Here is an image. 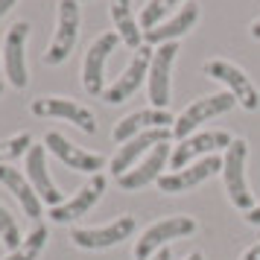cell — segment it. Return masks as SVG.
I'll list each match as a JSON object with an SVG mask.
<instances>
[{
    "label": "cell",
    "instance_id": "obj_6",
    "mask_svg": "<svg viewBox=\"0 0 260 260\" xmlns=\"http://www.w3.org/2000/svg\"><path fill=\"white\" fill-rule=\"evenodd\" d=\"M29 111L36 114V117H53V120H68L73 123L76 129L88 132V135H94L96 132V117L91 108L79 106L76 100L71 96H36L32 100V106Z\"/></svg>",
    "mask_w": 260,
    "mask_h": 260
},
{
    "label": "cell",
    "instance_id": "obj_28",
    "mask_svg": "<svg viewBox=\"0 0 260 260\" xmlns=\"http://www.w3.org/2000/svg\"><path fill=\"white\" fill-rule=\"evenodd\" d=\"M240 260H260V243H257V246L248 248V251H246V254H243Z\"/></svg>",
    "mask_w": 260,
    "mask_h": 260
},
{
    "label": "cell",
    "instance_id": "obj_21",
    "mask_svg": "<svg viewBox=\"0 0 260 260\" xmlns=\"http://www.w3.org/2000/svg\"><path fill=\"white\" fill-rule=\"evenodd\" d=\"M0 184L9 187V193L21 202V208H24V213L29 219H36V222L41 219V199H38V193L32 190L29 178L21 170H15L9 164H0Z\"/></svg>",
    "mask_w": 260,
    "mask_h": 260
},
{
    "label": "cell",
    "instance_id": "obj_5",
    "mask_svg": "<svg viewBox=\"0 0 260 260\" xmlns=\"http://www.w3.org/2000/svg\"><path fill=\"white\" fill-rule=\"evenodd\" d=\"M196 231V219L190 216H167L161 222L149 225L146 231L141 234V240L135 243V257L138 260H149L155 251L167 248L170 240H178V237H187Z\"/></svg>",
    "mask_w": 260,
    "mask_h": 260
},
{
    "label": "cell",
    "instance_id": "obj_14",
    "mask_svg": "<svg viewBox=\"0 0 260 260\" xmlns=\"http://www.w3.org/2000/svg\"><path fill=\"white\" fill-rule=\"evenodd\" d=\"M213 173H222V158L219 155H205L196 164H190L187 170H176L170 176L158 178L161 193H187V190L199 187L202 181H208Z\"/></svg>",
    "mask_w": 260,
    "mask_h": 260
},
{
    "label": "cell",
    "instance_id": "obj_33",
    "mask_svg": "<svg viewBox=\"0 0 260 260\" xmlns=\"http://www.w3.org/2000/svg\"><path fill=\"white\" fill-rule=\"evenodd\" d=\"M0 94H3V82H0Z\"/></svg>",
    "mask_w": 260,
    "mask_h": 260
},
{
    "label": "cell",
    "instance_id": "obj_2",
    "mask_svg": "<svg viewBox=\"0 0 260 260\" xmlns=\"http://www.w3.org/2000/svg\"><path fill=\"white\" fill-rule=\"evenodd\" d=\"M237 106L234 94H228V91H219V94H211V96H199V100H193L181 114L176 117L173 123V135H176L178 141H184L190 135H196L202 123H208V120L219 117L225 111H231Z\"/></svg>",
    "mask_w": 260,
    "mask_h": 260
},
{
    "label": "cell",
    "instance_id": "obj_8",
    "mask_svg": "<svg viewBox=\"0 0 260 260\" xmlns=\"http://www.w3.org/2000/svg\"><path fill=\"white\" fill-rule=\"evenodd\" d=\"M152 56L155 50L149 47V44H141V47L135 50V56H132V61L126 64V71L117 76V82L111 85V88H106V94H103V100L106 103H111V106H120V103H126L138 88H141V82L149 76V64H152Z\"/></svg>",
    "mask_w": 260,
    "mask_h": 260
},
{
    "label": "cell",
    "instance_id": "obj_22",
    "mask_svg": "<svg viewBox=\"0 0 260 260\" xmlns=\"http://www.w3.org/2000/svg\"><path fill=\"white\" fill-rule=\"evenodd\" d=\"M108 6H111V21H114V32L120 36V41L138 50L141 47V21H135L132 0H111Z\"/></svg>",
    "mask_w": 260,
    "mask_h": 260
},
{
    "label": "cell",
    "instance_id": "obj_7",
    "mask_svg": "<svg viewBox=\"0 0 260 260\" xmlns=\"http://www.w3.org/2000/svg\"><path fill=\"white\" fill-rule=\"evenodd\" d=\"M120 36L117 32H103L94 44L88 47L82 61V85L91 96H103L106 94V61L108 56L117 50Z\"/></svg>",
    "mask_w": 260,
    "mask_h": 260
},
{
    "label": "cell",
    "instance_id": "obj_30",
    "mask_svg": "<svg viewBox=\"0 0 260 260\" xmlns=\"http://www.w3.org/2000/svg\"><path fill=\"white\" fill-rule=\"evenodd\" d=\"M149 260H170V248H161V251H155Z\"/></svg>",
    "mask_w": 260,
    "mask_h": 260
},
{
    "label": "cell",
    "instance_id": "obj_29",
    "mask_svg": "<svg viewBox=\"0 0 260 260\" xmlns=\"http://www.w3.org/2000/svg\"><path fill=\"white\" fill-rule=\"evenodd\" d=\"M15 3H18V0H0V18H3V15L9 12V9H12Z\"/></svg>",
    "mask_w": 260,
    "mask_h": 260
},
{
    "label": "cell",
    "instance_id": "obj_10",
    "mask_svg": "<svg viewBox=\"0 0 260 260\" xmlns=\"http://www.w3.org/2000/svg\"><path fill=\"white\" fill-rule=\"evenodd\" d=\"M44 146H47V152H53L56 158H59L61 164H68L71 170H79V173H88V176H96V173L106 167V158H103V155L88 152V149H82V146L71 143L61 132H47Z\"/></svg>",
    "mask_w": 260,
    "mask_h": 260
},
{
    "label": "cell",
    "instance_id": "obj_4",
    "mask_svg": "<svg viewBox=\"0 0 260 260\" xmlns=\"http://www.w3.org/2000/svg\"><path fill=\"white\" fill-rule=\"evenodd\" d=\"M79 0H59V24H56V36L50 41L47 53H44V64H61L68 61L71 50L76 47V38H79Z\"/></svg>",
    "mask_w": 260,
    "mask_h": 260
},
{
    "label": "cell",
    "instance_id": "obj_25",
    "mask_svg": "<svg viewBox=\"0 0 260 260\" xmlns=\"http://www.w3.org/2000/svg\"><path fill=\"white\" fill-rule=\"evenodd\" d=\"M29 146H32V135H29V132H18V135H12V138L0 141V164H6V161H15V158L26 155L29 152Z\"/></svg>",
    "mask_w": 260,
    "mask_h": 260
},
{
    "label": "cell",
    "instance_id": "obj_9",
    "mask_svg": "<svg viewBox=\"0 0 260 260\" xmlns=\"http://www.w3.org/2000/svg\"><path fill=\"white\" fill-rule=\"evenodd\" d=\"M231 141H234V138H231L228 132H222V129L196 132V135L184 138V141L173 149V155H170L173 173H176V170H184V164L193 161V158H205V155H216L219 149H228Z\"/></svg>",
    "mask_w": 260,
    "mask_h": 260
},
{
    "label": "cell",
    "instance_id": "obj_16",
    "mask_svg": "<svg viewBox=\"0 0 260 260\" xmlns=\"http://www.w3.org/2000/svg\"><path fill=\"white\" fill-rule=\"evenodd\" d=\"M132 231H135V216H117L114 222L103 225V228H73L71 240L79 248H108L129 240Z\"/></svg>",
    "mask_w": 260,
    "mask_h": 260
},
{
    "label": "cell",
    "instance_id": "obj_23",
    "mask_svg": "<svg viewBox=\"0 0 260 260\" xmlns=\"http://www.w3.org/2000/svg\"><path fill=\"white\" fill-rule=\"evenodd\" d=\"M44 246H47V225H36L24 243L18 248H12L3 260H38V254L44 251Z\"/></svg>",
    "mask_w": 260,
    "mask_h": 260
},
{
    "label": "cell",
    "instance_id": "obj_1",
    "mask_svg": "<svg viewBox=\"0 0 260 260\" xmlns=\"http://www.w3.org/2000/svg\"><path fill=\"white\" fill-rule=\"evenodd\" d=\"M246 158H248V143L243 138L231 141V146L225 149V158H222L225 190H228L231 205L240 208V211H251L254 208V193L248 190V181H246Z\"/></svg>",
    "mask_w": 260,
    "mask_h": 260
},
{
    "label": "cell",
    "instance_id": "obj_12",
    "mask_svg": "<svg viewBox=\"0 0 260 260\" xmlns=\"http://www.w3.org/2000/svg\"><path fill=\"white\" fill-rule=\"evenodd\" d=\"M178 56V44L170 41V44H161L155 50L152 64H149V103L152 108H167L170 106V76H173V61Z\"/></svg>",
    "mask_w": 260,
    "mask_h": 260
},
{
    "label": "cell",
    "instance_id": "obj_20",
    "mask_svg": "<svg viewBox=\"0 0 260 260\" xmlns=\"http://www.w3.org/2000/svg\"><path fill=\"white\" fill-rule=\"evenodd\" d=\"M196 21H199V6L187 0L173 18H167L164 24H158L155 29H146L143 38H146V44H158V47H161V44H170V41L181 38L184 32H190Z\"/></svg>",
    "mask_w": 260,
    "mask_h": 260
},
{
    "label": "cell",
    "instance_id": "obj_17",
    "mask_svg": "<svg viewBox=\"0 0 260 260\" xmlns=\"http://www.w3.org/2000/svg\"><path fill=\"white\" fill-rule=\"evenodd\" d=\"M26 178H29L32 190L38 193V199L47 202L50 208L64 202V196L59 193V187L53 184V178L47 173V146H41V143L29 146V152H26Z\"/></svg>",
    "mask_w": 260,
    "mask_h": 260
},
{
    "label": "cell",
    "instance_id": "obj_27",
    "mask_svg": "<svg viewBox=\"0 0 260 260\" xmlns=\"http://www.w3.org/2000/svg\"><path fill=\"white\" fill-rule=\"evenodd\" d=\"M246 222L248 225H260V205H254L251 211H246Z\"/></svg>",
    "mask_w": 260,
    "mask_h": 260
},
{
    "label": "cell",
    "instance_id": "obj_32",
    "mask_svg": "<svg viewBox=\"0 0 260 260\" xmlns=\"http://www.w3.org/2000/svg\"><path fill=\"white\" fill-rule=\"evenodd\" d=\"M187 260H205V257H202L199 251H193V254H190V257H187Z\"/></svg>",
    "mask_w": 260,
    "mask_h": 260
},
{
    "label": "cell",
    "instance_id": "obj_31",
    "mask_svg": "<svg viewBox=\"0 0 260 260\" xmlns=\"http://www.w3.org/2000/svg\"><path fill=\"white\" fill-rule=\"evenodd\" d=\"M251 36H254V38H260V18L254 21V24H251Z\"/></svg>",
    "mask_w": 260,
    "mask_h": 260
},
{
    "label": "cell",
    "instance_id": "obj_19",
    "mask_svg": "<svg viewBox=\"0 0 260 260\" xmlns=\"http://www.w3.org/2000/svg\"><path fill=\"white\" fill-rule=\"evenodd\" d=\"M170 161V143H158L152 152L143 158L141 164H135L129 173H123L117 178V184L123 190H141L146 184H152L164 176V164Z\"/></svg>",
    "mask_w": 260,
    "mask_h": 260
},
{
    "label": "cell",
    "instance_id": "obj_15",
    "mask_svg": "<svg viewBox=\"0 0 260 260\" xmlns=\"http://www.w3.org/2000/svg\"><path fill=\"white\" fill-rule=\"evenodd\" d=\"M170 135H173V129H149V132H141V135L129 138L126 143H120L117 155L111 158V173H114L117 178L123 176V173H129L138 158L149 155L158 143H167L170 141Z\"/></svg>",
    "mask_w": 260,
    "mask_h": 260
},
{
    "label": "cell",
    "instance_id": "obj_13",
    "mask_svg": "<svg viewBox=\"0 0 260 260\" xmlns=\"http://www.w3.org/2000/svg\"><path fill=\"white\" fill-rule=\"evenodd\" d=\"M103 193H106V176L96 173V176L88 178L68 202L50 208V219H53V222H73V219H79V216H85V213L91 211L96 202L103 199Z\"/></svg>",
    "mask_w": 260,
    "mask_h": 260
},
{
    "label": "cell",
    "instance_id": "obj_26",
    "mask_svg": "<svg viewBox=\"0 0 260 260\" xmlns=\"http://www.w3.org/2000/svg\"><path fill=\"white\" fill-rule=\"evenodd\" d=\"M0 240L6 243L9 248H18L24 240H21V228H18V219H15L12 213L6 211L3 205H0Z\"/></svg>",
    "mask_w": 260,
    "mask_h": 260
},
{
    "label": "cell",
    "instance_id": "obj_3",
    "mask_svg": "<svg viewBox=\"0 0 260 260\" xmlns=\"http://www.w3.org/2000/svg\"><path fill=\"white\" fill-rule=\"evenodd\" d=\"M205 73L211 79H216V82H222L225 91L234 94V100L243 108H248V111H257L260 108V94H257V88H254V82L246 76L243 68H237L234 61L211 59V61H205Z\"/></svg>",
    "mask_w": 260,
    "mask_h": 260
},
{
    "label": "cell",
    "instance_id": "obj_18",
    "mask_svg": "<svg viewBox=\"0 0 260 260\" xmlns=\"http://www.w3.org/2000/svg\"><path fill=\"white\" fill-rule=\"evenodd\" d=\"M173 123H176V117L167 108H143V111H132V114H126L114 126V132H111V138H114V143H126L129 138L141 135V132L173 129Z\"/></svg>",
    "mask_w": 260,
    "mask_h": 260
},
{
    "label": "cell",
    "instance_id": "obj_11",
    "mask_svg": "<svg viewBox=\"0 0 260 260\" xmlns=\"http://www.w3.org/2000/svg\"><path fill=\"white\" fill-rule=\"evenodd\" d=\"M26 38H29V24L18 21L9 26L6 41H3V64H6V76L9 82L21 91L26 88L29 76H26Z\"/></svg>",
    "mask_w": 260,
    "mask_h": 260
},
{
    "label": "cell",
    "instance_id": "obj_24",
    "mask_svg": "<svg viewBox=\"0 0 260 260\" xmlns=\"http://www.w3.org/2000/svg\"><path fill=\"white\" fill-rule=\"evenodd\" d=\"M178 3H184V0H149L141 12V29L146 32V29H155L158 24H164V18L176 9Z\"/></svg>",
    "mask_w": 260,
    "mask_h": 260
}]
</instances>
